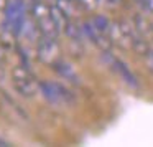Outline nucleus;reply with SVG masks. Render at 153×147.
Here are the masks:
<instances>
[{
	"instance_id": "1",
	"label": "nucleus",
	"mask_w": 153,
	"mask_h": 147,
	"mask_svg": "<svg viewBox=\"0 0 153 147\" xmlns=\"http://www.w3.org/2000/svg\"><path fill=\"white\" fill-rule=\"evenodd\" d=\"M12 86L23 98H33L40 91V83L36 81L35 74L23 64L15 66L12 71Z\"/></svg>"
},
{
	"instance_id": "2",
	"label": "nucleus",
	"mask_w": 153,
	"mask_h": 147,
	"mask_svg": "<svg viewBox=\"0 0 153 147\" xmlns=\"http://www.w3.org/2000/svg\"><path fill=\"white\" fill-rule=\"evenodd\" d=\"M40 91L45 96V99L50 104H54V106H71V104H74V101H76L74 94L71 93L66 86H63V84H59V83L41 81Z\"/></svg>"
},
{
	"instance_id": "3",
	"label": "nucleus",
	"mask_w": 153,
	"mask_h": 147,
	"mask_svg": "<svg viewBox=\"0 0 153 147\" xmlns=\"http://www.w3.org/2000/svg\"><path fill=\"white\" fill-rule=\"evenodd\" d=\"M25 23V4L23 0H8L5 8V27L13 33H20Z\"/></svg>"
},
{
	"instance_id": "4",
	"label": "nucleus",
	"mask_w": 153,
	"mask_h": 147,
	"mask_svg": "<svg viewBox=\"0 0 153 147\" xmlns=\"http://www.w3.org/2000/svg\"><path fill=\"white\" fill-rule=\"evenodd\" d=\"M36 53L41 63L53 66L59 60V43H58V38L41 37V40L38 41V46H36Z\"/></svg>"
},
{
	"instance_id": "5",
	"label": "nucleus",
	"mask_w": 153,
	"mask_h": 147,
	"mask_svg": "<svg viewBox=\"0 0 153 147\" xmlns=\"http://www.w3.org/2000/svg\"><path fill=\"white\" fill-rule=\"evenodd\" d=\"M102 53H104V56L107 58V63H109L110 66H112L114 70L117 71V74H119V76L122 78V80L125 81V83L128 84L130 88H138V81H137L135 74H133L132 71L128 70V66H127V64L123 63L122 60L112 56V55H110V51H102Z\"/></svg>"
},
{
	"instance_id": "6",
	"label": "nucleus",
	"mask_w": 153,
	"mask_h": 147,
	"mask_svg": "<svg viewBox=\"0 0 153 147\" xmlns=\"http://www.w3.org/2000/svg\"><path fill=\"white\" fill-rule=\"evenodd\" d=\"M84 35H86L96 46H99L102 51H109L110 46H112L110 35L100 32L99 28H96V25H94L92 22H86V23H84Z\"/></svg>"
},
{
	"instance_id": "7",
	"label": "nucleus",
	"mask_w": 153,
	"mask_h": 147,
	"mask_svg": "<svg viewBox=\"0 0 153 147\" xmlns=\"http://www.w3.org/2000/svg\"><path fill=\"white\" fill-rule=\"evenodd\" d=\"M133 27H135L137 33L140 35V37L143 38V40H146L148 43H153V22L148 20L146 17H143V15H135L132 20Z\"/></svg>"
},
{
	"instance_id": "8",
	"label": "nucleus",
	"mask_w": 153,
	"mask_h": 147,
	"mask_svg": "<svg viewBox=\"0 0 153 147\" xmlns=\"http://www.w3.org/2000/svg\"><path fill=\"white\" fill-rule=\"evenodd\" d=\"M36 22V27H38V32H40L41 37H48V38H58L59 35V27L56 25V22L51 18V14L48 17H43V18H38Z\"/></svg>"
},
{
	"instance_id": "9",
	"label": "nucleus",
	"mask_w": 153,
	"mask_h": 147,
	"mask_svg": "<svg viewBox=\"0 0 153 147\" xmlns=\"http://www.w3.org/2000/svg\"><path fill=\"white\" fill-rule=\"evenodd\" d=\"M53 68L64 78V80L69 81V83H73V84H81L79 76H77V73L73 70V66H71V64H68V63H64V61L58 60L56 63L53 64Z\"/></svg>"
},
{
	"instance_id": "10",
	"label": "nucleus",
	"mask_w": 153,
	"mask_h": 147,
	"mask_svg": "<svg viewBox=\"0 0 153 147\" xmlns=\"http://www.w3.org/2000/svg\"><path fill=\"white\" fill-rule=\"evenodd\" d=\"M50 12H51V18L56 22V25L59 27V30L64 32V30H66L68 22H69V15L63 10V7H61V5H51Z\"/></svg>"
},
{
	"instance_id": "11",
	"label": "nucleus",
	"mask_w": 153,
	"mask_h": 147,
	"mask_svg": "<svg viewBox=\"0 0 153 147\" xmlns=\"http://www.w3.org/2000/svg\"><path fill=\"white\" fill-rule=\"evenodd\" d=\"M92 23L96 25V28H99V30L104 32V33H109V32H110V22L107 20L105 17H102V15H97V17H94Z\"/></svg>"
},
{
	"instance_id": "12",
	"label": "nucleus",
	"mask_w": 153,
	"mask_h": 147,
	"mask_svg": "<svg viewBox=\"0 0 153 147\" xmlns=\"http://www.w3.org/2000/svg\"><path fill=\"white\" fill-rule=\"evenodd\" d=\"M79 2V5L82 8H86V10H94V8L97 7V4H99V0H77Z\"/></svg>"
},
{
	"instance_id": "13",
	"label": "nucleus",
	"mask_w": 153,
	"mask_h": 147,
	"mask_svg": "<svg viewBox=\"0 0 153 147\" xmlns=\"http://www.w3.org/2000/svg\"><path fill=\"white\" fill-rule=\"evenodd\" d=\"M138 4L142 5V8L148 14H153V0H138Z\"/></svg>"
},
{
	"instance_id": "14",
	"label": "nucleus",
	"mask_w": 153,
	"mask_h": 147,
	"mask_svg": "<svg viewBox=\"0 0 153 147\" xmlns=\"http://www.w3.org/2000/svg\"><path fill=\"white\" fill-rule=\"evenodd\" d=\"M145 61H146V68L153 73V50L150 48V51L145 55Z\"/></svg>"
},
{
	"instance_id": "15",
	"label": "nucleus",
	"mask_w": 153,
	"mask_h": 147,
	"mask_svg": "<svg viewBox=\"0 0 153 147\" xmlns=\"http://www.w3.org/2000/svg\"><path fill=\"white\" fill-rule=\"evenodd\" d=\"M5 80V68L2 66V63H0V83Z\"/></svg>"
},
{
	"instance_id": "16",
	"label": "nucleus",
	"mask_w": 153,
	"mask_h": 147,
	"mask_svg": "<svg viewBox=\"0 0 153 147\" xmlns=\"http://www.w3.org/2000/svg\"><path fill=\"white\" fill-rule=\"evenodd\" d=\"M0 146H2V147H8V146H10V142H7V140H4V139H0Z\"/></svg>"
},
{
	"instance_id": "17",
	"label": "nucleus",
	"mask_w": 153,
	"mask_h": 147,
	"mask_svg": "<svg viewBox=\"0 0 153 147\" xmlns=\"http://www.w3.org/2000/svg\"><path fill=\"white\" fill-rule=\"evenodd\" d=\"M137 2H138V0H137Z\"/></svg>"
}]
</instances>
